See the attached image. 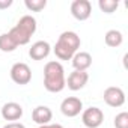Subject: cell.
I'll list each match as a JSON object with an SVG mask.
<instances>
[{
	"instance_id": "obj_1",
	"label": "cell",
	"mask_w": 128,
	"mask_h": 128,
	"mask_svg": "<svg viewBox=\"0 0 128 128\" xmlns=\"http://www.w3.org/2000/svg\"><path fill=\"white\" fill-rule=\"evenodd\" d=\"M44 88L51 94H59L66 88L65 70L59 60H50L44 66Z\"/></svg>"
},
{
	"instance_id": "obj_2",
	"label": "cell",
	"mask_w": 128,
	"mask_h": 128,
	"mask_svg": "<svg viewBox=\"0 0 128 128\" xmlns=\"http://www.w3.org/2000/svg\"><path fill=\"white\" fill-rule=\"evenodd\" d=\"M80 45H82L80 36L72 30H65L59 35L53 47V53L59 60H71L72 56L78 51Z\"/></svg>"
},
{
	"instance_id": "obj_3",
	"label": "cell",
	"mask_w": 128,
	"mask_h": 128,
	"mask_svg": "<svg viewBox=\"0 0 128 128\" xmlns=\"http://www.w3.org/2000/svg\"><path fill=\"white\" fill-rule=\"evenodd\" d=\"M36 29H38L36 18L32 17V15H23L17 21V24L8 32V35L17 44V47H20V45H26V44L30 42V39L35 35Z\"/></svg>"
},
{
	"instance_id": "obj_4",
	"label": "cell",
	"mask_w": 128,
	"mask_h": 128,
	"mask_svg": "<svg viewBox=\"0 0 128 128\" xmlns=\"http://www.w3.org/2000/svg\"><path fill=\"white\" fill-rule=\"evenodd\" d=\"M9 76H11V80L15 83V84H20V86H24V84H29L30 80H32V70L27 63L24 62H17L11 66V71H9Z\"/></svg>"
},
{
	"instance_id": "obj_5",
	"label": "cell",
	"mask_w": 128,
	"mask_h": 128,
	"mask_svg": "<svg viewBox=\"0 0 128 128\" xmlns=\"http://www.w3.org/2000/svg\"><path fill=\"white\" fill-rule=\"evenodd\" d=\"M82 122L86 128H100L104 122V112L100 107L90 106L82 112Z\"/></svg>"
},
{
	"instance_id": "obj_6",
	"label": "cell",
	"mask_w": 128,
	"mask_h": 128,
	"mask_svg": "<svg viewBox=\"0 0 128 128\" xmlns=\"http://www.w3.org/2000/svg\"><path fill=\"white\" fill-rule=\"evenodd\" d=\"M60 112L66 118H76L83 112V101L77 96H68L60 102Z\"/></svg>"
},
{
	"instance_id": "obj_7",
	"label": "cell",
	"mask_w": 128,
	"mask_h": 128,
	"mask_svg": "<svg viewBox=\"0 0 128 128\" xmlns=\"http://www.w3.org/2000/svg\"><path fill=\"white\" fill-rule=\"evenodd\" d=\"M102 98H104V102H106L107 106L114 107V108L122 107V106L125 104V92H124L120 88H118V86H110V88H107V89L104 90Z\"/></svg>"
},
{
	"instance_id": "obj_8",
	"label": "cell",
	"mask_w": 128,
	"mask_h": 128,
	"mask_svg": "<svg viewBox=\"0 0 128 128\" xmlns=\"http://www.w3.org/2000/svg\"><path fill=\"white\" fill-rule=\"evenodd\" d=\"M71 15L78 21H86L92 15V5L89 0H74L71 3Z\"/></svg>"
},
{
	"instance_id": "obj_9",
	"label": "cell",
	"mask_w": 128,
	"mask_h": 128,
	"mask_svg": "<svg viewBox=\"0 0 128 128\" xmlns=\"http://www.w3.org/2000/svg\"><path fill=\"white\" fill-rule=\"evenodd\" d=\"M88 82H89V74H88V71H72L70 76H68V78H66V86H68V89L70 90H80V89H83L86 84H88Z\"/></svg>"
},
{
	"instance_id": "obj_10",
	"label": "cell",
	"mask_w": 128,
	"mask_h": 128,
	"mask_svg": "<svg viewBox=\"0 0 128 128\" xmlns=\"http://www.w3.org/2000/svg\"><path fill=\"white\" fill-rule=\"evenodd\" d=\"M23 113H24V110H23L21 104H18L15 101H9V102L3 104V107H2V118L9 122H17L18 119H21Z\"/></svg>"
},
{
	"instance_id": "obj_11",
	"label": "cell",
	"mask_w": 128,
	"mask_h": 128,
	"mask_svg": "<svg viewBox=\"0 0 128 128\" xmlns=\"http://www.w3.org/2000/svg\"><path fill=\"white\" fill-rule=\"evenodd\" d=\"M51 53V45L47 41H36L29 48V56L33 60H44Z\"/></svg>"
},
{
	"instance_id": "obj_12",
	"label": "cell",
	"mask_w": 128,
	"mask_h": 128,
	"mask_svg": "<svg viewBox=\"0 0 128 128\" xmlns=\"http://www.w3.org/2000/svg\"><path fill=\"white\" fill-rule=\"evenodd\" d=\"M32 119H33L35 124H38V126L39 125H48V124H51L53 112L47 106H38L32 112Z\"/></svg>"
},
{
	"instance_id": "obj_13",
	"label": "cell",
	"mask_w": 128,
	"mask_h": 128,
	"mask_svg": "<svg viewBox=\"0 0 128 128\" xmlns=\"http://www.w3.org/2000/svg\"><path fill=\"white\" fill-rule=\"evenodd\" d=\"M71 63L76 71H88L92 65V56L88 51H77L72 56Z\"/></svg>"
},
{
	"instance_id": "obj_14",
	"label": "cell",
	"mask_w": 128,
	"mask_h": 128,
	"mask_svg": "<svg viewBox=\"0 0 128 128\" xmlns=\"http://www.w3.org/2000/svg\"><path fill=\"white\" fill-rule=\"evenodd\" d=\"M104 42L106 45L112 47V48H118L122 45L124 42V35L120 30H116V29H110L107 30V33L104 35Z\"/></svg>"
},
{
	"instance_id": "obj_15",
	"label": "cell",
	"mask_w": 128,
	"mask_h": 128,
	"mask_svg": "<svg viewBox=\"0 0 128 128\" xmlns=\"http://www.w3.org/2000/svg\"><path fill=\"white\" fill-rule=\"evenodd\" d=\"M0 50H2L3 53H12V51L17 50V44L8 35V32L0 35Z\"/></svg>"
},
{
	"instance_id": "obj_16",
	"label": "cell",
	"mask_w": 128,
	"mask_h": 128,
	"mask_svg": "<svg viewBox=\"0 0 128 128\" xmlns=\"http://www.w3.org/2000/svg\"><path fill=\"white\" fill-rule=\"evenodd\" d=\"M98 8L104 14H113L114 11H118L119 2H118V0H100V2H98Z\"/></svg>"
},
{
	"instance_id": "obj_17",
	"label": "cell",
	"mask_w": 128,
	"mask_h": 128,
	"mask_svg": "<svg viewBox=\"0 0 128 128\" xmlns=\"http://www.w3.org/2000/svg\"><path fill=\"white\" fill-rule=\"evenodd\" d=\"M24 6L30 12H41L47 6V0H24Z\"/></svg>"
},
{
	"instance_id": "obj_18",
	"label": "cell",
	"mask_w": 128,
	"mask_h": 128,
	"mask_svg": "<svg viewBox=\"0 0 128 128\" xmlns=\"http://www.w3.org/2000/svg\"><path fill=\"white\" fill-rule=\"evenodd\" d=\"M114 128H128V113L120 112L114 116Z\"/></svg>"
},
{
	"instance_id": "obj_19",
	"label": "cell",
	"mask_w": 128,
	"mask_h": 128,
	"mask_svg": "<svg viewBox=\"0 0 128 128\" xmlns=\"http://www.w3.org/2000/svg\"><path fill=\"white\" fill-rule=\"evenodd\" d=\"M3 128H26V125L21 122H8Z\"/></svg>"
},
{
	"instance_id": "obj_20",
	"label": "cell",
	"mask_w": 128,
	"mask_h": 128,
	"mask_svg": "<svg viewBox=\"0 0 128 128\" xmlns=\"http://www.w3.org/2000/svg\"><path fill=\"white\" fill-rule=\"evenodd\" d=\"M12 0H0V9H8L12 6Z\"/></svg>"
},
{
	"instance_id": "obj_21",
	"label": "cell",
	"mask_w": 128,
	"mask_h": 128,
	"mask_svg": "<svg viewBox=\"0 0 128 128\" xmlns=\"http://www.w3.org/2000/svg\"><path fill=\"white\" fill-rule=\"evenodd\" d=\"M38 128H63L60 124H48V125H39Z\"/></svg>"
}]
</instances>
